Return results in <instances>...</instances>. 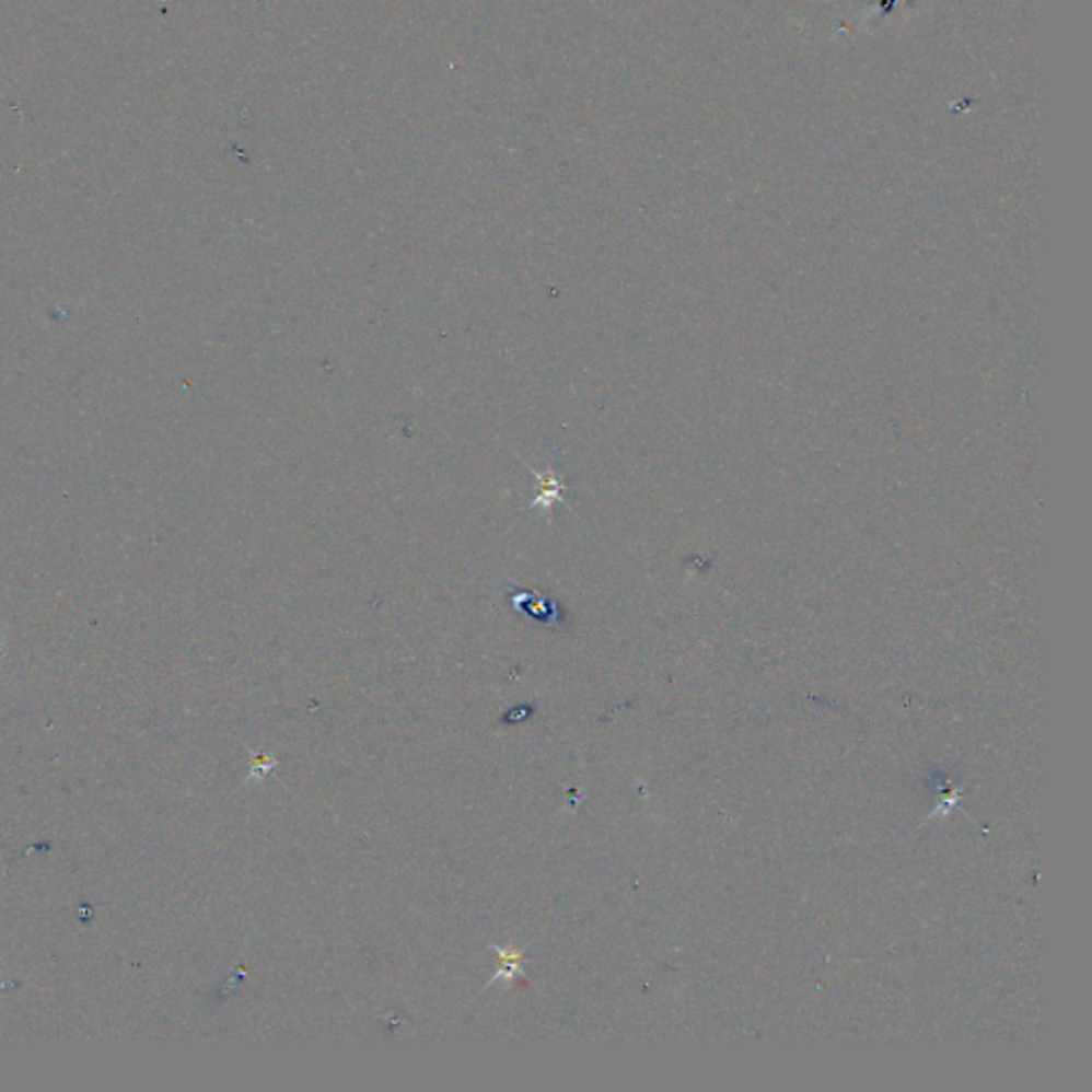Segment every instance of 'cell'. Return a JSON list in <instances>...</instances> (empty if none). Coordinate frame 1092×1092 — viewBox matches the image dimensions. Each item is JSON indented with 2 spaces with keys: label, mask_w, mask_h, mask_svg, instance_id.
<instances>
[{
  "label": "cell",
  "mask_w": 1092,
  "mask_h": 1092,
  "mask_svg": "<svg viewBox=\"0 0 1092 1092\" xmlns=\"http://www.w3.org/2000/svg\"><path fill=\"white\" fill-rule=\"evenodd\" d=\"M496 952L500 954V961H502V965H504L500 968V973L496 975V979H500V977H504V979H512V977H516V975H523V968H521L523 950H521V952H512V954H510V952H506V950L496 948Z\"/></svg>",
  "instance_id": "1"
}]
</instances>
